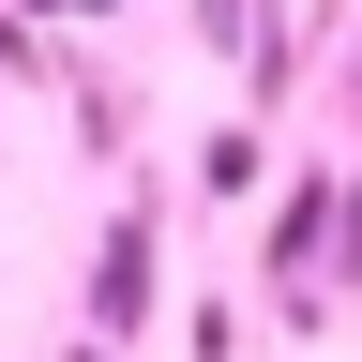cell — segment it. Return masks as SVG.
<instances>
[{
  "mask_svg": "<svg viewBox=\"0 0 362 362\" xmlns=\"http://www.w3.org/2000/svg\"><path fill=\"white\" fill-rule=\"evenodd\" d=\"M197 197H257V136H211V151H197Z\"/></svg>",
  "mask_w": 362,
  "mask_h": 362,
  "instance_id": "3957f363",
  "label": "cell"
},
{
  "mask_svg": "<svg viewBox=\"0 0 362 362\" xmlns=\"http://www.w3.org/2000/svg\"><path fill=\"white\" fill-rule=\"evenodd\" d=\"M332 211H347V181H332V166H302V181H287V211H272V257H287V272H317Z\"/></svg>",
  "mask_w": 362,
  "mask_h": 362,
  "instance_id": "7a4b0ae2",
  "label": "cell"
},
{
  "mask_svg": "<svg viewBox=\"0 0 362 362\" xmlns=\"http://www.w3.org/2000/svg\"><path fill=\"white\" fill-rule=\"evenodd\" d=\"M90 332H151V211H121L106 226V257H90Z\"/></svg>",
  "mask_w": 362,
  "mask_h": 362,
  "instance_id": "6da1fadb",
  "label": "cell"
},
{
  "mask_svg": "<svg viewBox=\"0 0 362 362\" xmlns=\"http://www.w3.org/2000/svg\"><path fill=\"white\" fill-rule=\"evenodd\" d=\"M242 16H257V0H197V30H211V45H226V30H242Z\"/></svg>",
  "mask_w": 362,
  "mask_h": 362,
  "instance_id": "277c9868",
  "label": "cell"
},
{
  "mask_svg": "<svg viewBox=\"0 0 362 362\" xmlns=\"http://www.w3.org/2000/svg\"><path fill=\"white\" fill-rule=\"evenodd\" d=\"M90 16H106V0H90Z\"/></svg>",
  "mask_w": 362,
  "mask_h": 362,
  "instance_id": "8992f818",
  "label": "cell"
},
{
  "mask_svg": "<svg viewBox=\"0 0 362 362\" xmlns=\"http://www.w3.org/2000/svg\"><path fill=\"white\" fill-rule=\"evenodd\" d=\"M347 287H362V197H347Z\"/></svg>",
  "mask_w": 362,
  "mask_h": 362,
  "instance_id": "5b68a950",
  "label": "cell"
}]
</instances>
